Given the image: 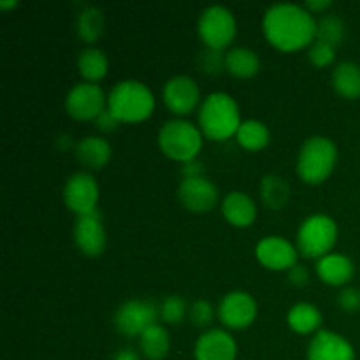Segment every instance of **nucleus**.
Listing matches in <instances>:
<instances>
[{
	"mask_svg": "<svg viewBox=\"0 0 360 360\" xmlns=\"http://www.w3.org/2000/svg\"><path fill=\"white\" fill-rule=\"evenodd\" d=\"M262 28L267 41L280 51H297L316 37L313 16L295 4H276L267 9Z\"/></svg>",
	"mask_w": 360,
	"mask_h": 360,
	"instance_id": "f257e3e1",
	"label": "nucleus"
},
{
	"mask_svg": "<svg viewBox=\"0 0 360 360\" xmlns=\"http://www.w3.org/2000/svg\"><path fill=\"white\" fill-rule=\"evenodd\" d=\"M199 125L204 136L213 141H225L238 134L241 127L239 108L227 94H211L199 111Z\"/></svg>",
	"mask_w": 360,
	"mask_h": 360,
	"instance_id": "f03ea898",
	"label": "nucleus"
},
{
	"mask_svg": "<svg viewBox=\"0 0 360 360\" xmlns=\"http://www.w3.org/2000/svg\"><path fill=\"white\" fill-rule=\"evenodd\" d=\"M108 109L120 122H144L153 112L155 98L146 84L139 81H122L109 94Z\"/></svg>",
	"mask_w": 360,
	"mask_h": 360,
	"instance_id": "7ed1b4c3",
	"label": "nucleus"
},
{
	"mask_svg": "<svg viewBox=\"0 0 360 360\" xmlns=\"http://www.w3.org/2000/svg\"><path fill=\"white\" fill-rule=\"evenodd\" d=\"M338 160L336 144L327 137H311L301 148L297 172L302 181L309 185L323 183L333 172Z\"/></svg>",
	"mask_w": 360,
	"mask_h": 360,
	"instance_id": "20e7f679",
	"label": "nucleus"
},
{
	"mask_svg": "<svg viewBox=\"0 0 360 360\" xmlns=\"http://www.w3.org/2000/svg\"><path fill=\"white\" fill-rule=\"evenodd\" d=\"M158 144L169 158L178 162H190L202 148V136L193 123L185 120H171L158 134Z\"/></svg>",
	"mask_w": 360,
	"mask_h": 360,
	"instance_id": "39448f33",
	"label": "nucleus"
},
{
	"mask_svg": "<svg viewBox=\"0 0 360 360\" xmlns=\"http://www.w3.org/2000/svg\"><path fill=\"white\" fill-rule=\"evenodd\" d=\"M338 225L326 214H315L304 220L297 234V248L304 257H326L336 245Z\"/></svg>",
	"mask_w": 360,
	"mask_h": 360,
	"instance_id": "423d86ee",
	"label": "nucleus"
},
{
	"mask_svg": "<svg viewBox=\"0 0 360 360\" xmlns=\"http://www.w3.org/2000/svg\"><path fill=\"white\" fill-rule=\"evenodd\" d=\"M199 35L211 49H224L236 37V20L227 7L211 6L200 14Z\"/></svg>",
	"mask_w": 360,
	"mask_h": 360,
	"instance_id": "0eeeda50",
	"label": "nucleus"
},
{
	"mask_svg": "<svg viewBox=\"0 0 360 360\" xmlns=\"http://www.w3.org/2000/svg\"><path fill=\"white\" fill-rule=\"evenodd\" d=\"M158 313L160 309H157L151 301H141V299L127 301L116 311V329L129 338L141 336L144 330L157 323Z\"/></svg>",
	"mask_w": 360,
	"mask_h": 360,
	"instance_id": "6e6552de",
	"label": "nucleus"
},
{
	"mask_svg": "<svg viewBox=\"0 0 360 360\" xmlns=\"http://www.w3.org/2000/svg\"><path fill=\"white\" fill-rule=\"evenodd\" d=\"M105 98L104 91L94 83H81L76 84L69 91L65 98V109L74 120H97L102 112L105 111Z\"/></svg>",
	"mask_w": 360,
	"mask_h": 360,
	"instance_id": "1a4fd4ad",
	"label": "nucleus"
},
{
	"mask_svg": "<svg viewBox=\"0 0 360 360\" xmlns=\"http://www.w3.org/2000/svg\"><path fill=\"white\" fill-rule=\"evenodd\" d=\"M67 207L79 217L94 213L98 202V186L94 176L88 172H77L70 176L63 190Z\"/></svg>",
	"mask_w": 360,
	"mask_h": 360,
	"instance_id": "9d476101",
	"label": "nucleus"
},
{
	"mask_svg": "<svg viewBox=\"0 0 360 360\" xmlns=\"http://www.w3.org/2000/svg\"><path fill=\"white\" fill-rule=\"evenodd\" d=\"M218 316L229 329H246L257 319L255 299L246 292H231L221 299Z\"/></svg>",
	"mask_w": 360,
	"mask_h": 360,
	"instance_id": "9b49d317",
	"label": "nucleus"
},
{
	"mask_svg": "<svg viewBox=\"0 0 360 360\" xmlns=\"http://www.w3.org/2000/svg\"><path fill=\"white\" fill-rule=\"evenodd\" d=\"M199 88L188 76H176L164 86V104L178 116L190 115L199 104Z\"/></svg>",
	"mask_w": 360,
	"mask_h": 360,
	"instance_id": "f8f14e48",
	"label": "nucleus"
},
{
	"mask_svg": "<svg viewBox=\"0 0 360 360\" xmlns=\"http://www.w3.org/2000/svg\"><path fill=\"white\" fill-rule=\"evenodd\" d=\"M255 253L259 262L271 271L292 269L297 264V252L294 245L278 236L264 238L257 245Z\"/></svg>",
	"mask_w": 360,
	"mask_h": 360,
	"instance_id": "ddd939ff",
	"label": "nucleus"
},
{
	"mask_svg": "<svg viewBox=\"0 0 360 360\" xmlns=\"http://www.w3.org/2000/svg\"><path fill=\"white\" fill-rule=\"evenodd\" d=\"M74 239H76L77 248L86 257L102 255L105 248V231L101 213L97 210L77 218L76 227H74Z\"/></svg>",
	"mask_w": 360,
	"mask_h": 360,
	"instance_id": "4468645a",
	"label": "nucleus"
},
{
	"mask_svg": "<svg viewBox=\"0 0 360 360\" xmlns=\"http://www.w3.org/2000/svg\"><path fill=\"white\" fill-rule=\"evenodd\" d=\"M179 200L186 210L193 213H207L218 202V190L210 179L193 178L183 179L178 190Z\"/></svg>",
	"mask_w": 360,
	"mask_h": 360,
	"instance_id": "2eb2a0df",
	"label": "nucleus"
},
{
	"mask_svg": "<svg viewBox=\"0 0 360 360\" xmlns=\"http://www.w3.org/2000/svg\"><path fill=\"white\" fill-rule=\"evenodd\" d=\"M308 360H355V352L343 336L320 330L309 343Z\"/></svg>",
	"mask_w": 360,
	"mask_h": 360,
	"instance_id": "dca6fc26",
	"label": "nucleus"
},
{
	"mask_svg": "<svg viewBox=\"0 0 360 360\" xmlns=\"http://www.w3.org/2000/svg\"><path fill=\"white\" fill-rule=\"evenodd\" d=\"M234 338L220 329L204 333L195 343V360H236Z\"/></svg>",
	"mask_w": 360,
	"mask_h": 360,
	"instance_id": "f3484780",
	"label": "nucleus"
},
{
	"mask_svg": "<svg viewBox=\"0 0 360 360\" xmlns=\"http://www.w3.org/2000/svg\"><path fill=\"white\" fill-rule=\"evenodd\" d=\"M316 273L323 283L340 287V285L350 281L354 276V262L348 257L340 255V253H329L319 260Z\"/></svg>",
	"mask_w": 360,
	"mask_h": 360,
	"instance_id": "a211bd4d",
	"label": "nucleus"
},
{
	"mask_svg": "<svg viewBox=\"0 0 360 360\" xmlns=\"http://www.w3.org/2000/svg\"><path fill=\"white\" fill-rule=\"evenodd\" d=\"M224 217L234 227H248L257 218V207L252 197L243 192H231L224 200Z\"/></svg>",
	"mask_w": 360,
	"mask_h": 360,
	"instance_id": "6ab92c4d",
	"label": "nucleus"
},
{
	"mask_svg": "<svg viewBox=\"0 0 360 360\" xmlns=\"http://www.w3.org/2000/svg\"><path fill=\"white\" fill-rule=\"evenodd\" d=\"M76 157L90 169H102L111 158V146L102 137H86L76 146Z\"/></svg>",
	"mask_w": 360,
	"mask_h": 360,
	"instance_id": "aec40b11",
	"label": "nucleus"
},
{
	"mask_svg": "<svg viewBox=\"0 0 360 360\" xmlns=\"http://www.w3.org/2000/svg\"><path fill=\"white\" fill-rule=\"evenodd\" d=\"M260 69V60L255 51L246 48H234L225 55V70L234 77L248 79Z\"/></svg>",
	"mask_w": 360,
	"mask_h": 360,
	"instance_id": "412c9836",
	"label": "nucleus"
},
{
	"mask_svg": "<svg viewBox=\"0 0 360 360\" xmlns=\"http://www.w3.org/2000/svg\"><path fill=\"white\" fill-rule=\"evenodd\" d=\"M333 84L334 90L345 98H355L360 97V67L354 62H343L336 67L333 74Z\"/></svg>",
	"mask_w": 360,
	"mask_h": 360,
	"instance_id": "4be33fe9",
	"label": "nucleus"
},
{
	"mask_svg": "<svg viewBox=\"0 0 360 360\" xmlns=\"http://www.w3.org/2000/svg\"><path fill=\"white\" fill-rule=\"evenodd\" d=\"M141 350L150 360H162L171 350V338L162 326L155 323L141 334Z\"/></svg>",
	"mask_w": 360,
	"mask_h": 360,
	"instance_id": "5701e85b",
	"label": "nucleus"
},
{
	"mask_svg": "<svg viewBox=\"0 0 360 360\" xmlns=\"http://www.w3.org/2000/svg\"><path fill=\"white\" fill-rule=\"evenodd\" d=\"M320 323H322V313L319 311L316 306L308 304V302L295 304L288 313V326L299 334L313 333L319 329Z\"/></svg>",
	"mask_w": 360,
	"mask_h": 360,
	"instance_id": "b1692460",
	"label": "nucleus"
},
{
	"mask_svg": "<svg viewBox=\"0 0 360 360\" xmlns=\"http://www.w3.org/2000/svg\"><path fill=\"white\" fill-rule=\"evenodd\" d=\"M260 195H262V202L266 204L269 210H281L285 204L288 202L290 197V186L280 176L269 174L262 179L260 185Z\"/></svg>",
	"mask_w": 360,
	"mask_h": 360,
	"instance_id": "393cba45",
	"label": "nucleus"
},
{
	"mask_svg": "<svg viewBox=\"0 0 360 360\" xmlns=\"http://www.w3.org/2000/svg\"><path fill=\"white\" fill-rule=\"evenodd\" d=\"M77 67H79V74L86 81L90 83L101 81L108 74V56L97 48H86L81 51Z\"/></svg>",
	"mask_w": 360,
	"mask_h": 360,
	"instance_id": "a878e982",
	"label": "nucleus"
},
{
	"mask_svg": "<svg viewBox=\"0 0 360 360\" xmlns=\"http://www.w3.org/2000/svg\"><path fill=\"white\" fill-rule=\"evenodd\" d=\"M236 137H238L239 144H241L245 150L259 151L269 144L271 136H269V130H267V127L264 125L262 122L248 120V122L241 123Z\"/></svg>",
	"mask_w": 360,
	"mask_h": 360,
	"instance_id": "bb28decb",
	"label": "nucleus"
},
{
	"mask_svg": "<svg viewBox=\"0 0 360 360\" xmlns=\"http://www.w3.org/2000/svg\"><path fill=\"white\" fill-rule=\"evenodd\" d=\"M104 30V14L97 7H86L77 18V35L84 42H95Z\"/></svg>",
	"mask_w": 360,
	"mask_h": 360,
	"instance_id": "cd10ccee",
	"label": "nucleus"
},
{
	"mask_svg": "<svg viewBox=\"0 0 360 360\" xmlns=\"http://www.w3.org/2000/svg\"><path fill=\"white\" fill-rule=\"evenodd\" d=\"M316 41L338 48L345 39V23L338 16H323L316 23Z\"/></svg>",
	"mask_w": 360,
	"mask_h": 360,
	"instance_id": "c85d7f7f",
	"label": "nucleus"
},
{
	"mask_svg": "<svg viewBox=\"0 0 360 360\" xmlns=\"http://www.w3.org/2000/svg\"><path fill=\"white\" fill-rule=\"evenodd\" d=\"M186 313V302L179 295H169L160 306V316L165 323L176 326L183 320Z\"/></svg>",
	"mask_w": 360,
	"mask_h": 360,
	"instance_id": "c756f323",
	"label": "nucleus"
},
{
	"mask_svg": "<svg viewBox=\"0 0 360 360\" xmlns=\"http://www.w3.org/2000/svg\"><path fill=\"white\" fill-rule=\"evenodd\" d=\"M336 58V48L326 44V42H319L311 46L309 49V62L315 67H327L334 62Z\"/></svg>",
	"mask_w": 360,
	"mask_h": 360,
	"instance_id": "7c9ffc66",
	"label": "nucleus"
},
{
	"mask_svg": "<svg viewBox=\"0 0 360 360\" xmlns=\"http://www.w3.org/2000/svg\"><path fill=\"white\" fill-rule=\"evenodd\" d=\"M224 67H225V56L221 55L220 49L207 48L206 51L200 55V69H202L206 74H213V76H217Z\"/></svg>",
	"mask_w": 360,
	"mask_h": 360,
	"instance_id": "2f4dec72",
	"label": "nucleus"
},
{
	"mask_svg": "<svg viewBox=\"0 0 360 360\" xmlns=\"http://www.w3.org/2000/svg\"><path fill=\"white\" fill-rule=\"evenodd\" d=\"M190 320L193 326L206 327L213 320V306L207 301H197L193 302L190 308Z\"/></svg>",
	"mask_w": 360,
	"mask_h": 360,
	"instance_id": "473e14b6",
	"label": "nucleus"
},
{
	"mask_svg": "<svg viewBox=\"0 0 360 360\" xmlns=\"http://www.w3.org/2000/svg\"><path fill=\"white\" fill-rule=\"evenodd\" d=\"M338 304L343 311L347 313H355L360 309V290L359 288L348 287L345 290H341L340 297H338Z\"/></svg>",
	"mask_w": 360,
	"mask_h": 360,
	"instance_id": "72a5a7b5",
	"label": "nucleus"
},
{
	"mask_svg": "<svg viewBox=\"0 0 360 360\" xmlns=\"http://www.w3.org/2000/svg\"><path fill=\"white\" fill-rule=\"evenodd\" d=\"M120 120H116L115 116H112V112L109 111V109H105L104 112H102L101 116H98L97 120H95V125L98 127L101 130H104V132H111V130H116L120 125Z\"/></svg>",
	"mask_w": 360,
	"mask_h": 360,
	"instance_id": "f704fd0d",
	"label": "nucleus"
},
{
	"mask_svg": "<svg viewBox=\"0 0 360 360\" xmlns=\"http://www.w3.org/2000/svg\"><path fill=\"white\" fill-rule=\"evenodd\" d=\"M288 280H290V283L295 285V287H302V285H306V281L309 280L308 269H306L304 266H301V264H295L292 269H288Z\"/></svg>",
	"mask_w": 360,
	"mask_h": 360,
	"instance_id": "c9c22d12",
	"label": "nucleus"
},
{
	"mask_svg": "<svg viewBox=\"0 0 360 360\" xmlns=\"http://www.w3.org/2000/svg\"><path fill=\"white\" fill-rule=\"evenodd\" d=\"M202 174H204V165L200 164L197 158H193V160L185 162V164H183V176H185V179L204 178Z\"/></svg>",
	"mask_w": 360,
	"mask_h": 360,
	"instance_id": "e433bc0d",
	"label": "nucleus"
},
{
	"mask_svg": "<svg viewBox=\"0 0 360 360\" xmlns=\"http://www.w3.org/2000/svg\"><path fill=\"white\" fill-rule=\"evenodd\" d=\"M304 6H306V9H308V11H313V13H320V11L329 9V7L333 6V2H330V0H308Z\"/></svg>",
	"mask_w": 360,
	"mask_h": 360,
	"instance_id": "4c0bfd02",
	"label": "nucleus"
},
{
	"mask_svg": "<svg viewBox=\"0 0 360 360\" xmlns=\"http://www.w3.org/2000/svg\"><path fill=\"white\" fill-rule=\"evenodd\" d=\"M112 360H141V357L134 350H129V348H125V350H120L118 354L115 355V359H112Z\"/></svg>",
	"mask_w": 360,
	"mask_h": 360,
	"instance_id": "58836bf2",
	"label": "nucleus"
},
{
	"mask_svg": "<svg viewBox=\"0 0 360 360\" xmlns=\"http://www.w3.org/2000/svg\"><path fill=\"white\" fill-rule=\"evenodd\" d=\"M16 6H18L16 0H9V2L2 0V2H0V9H13V7H16Z\"/></svg>",
	"mask_w": 360,
	"mask_h": 360,
	"instance_id": "ea45409f",
	"label": "nucleus"
}]
</instances>
